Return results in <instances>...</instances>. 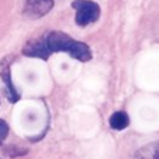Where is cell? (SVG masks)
I'll list each match as a JSON object with an SVG mask.
<instances>
[{
	"label": "cell",
	"mask_w": 159,
	"mask_h": 159,
	"mask_svg": "<svg viewBox=\"0 0 159 159\" xmlns=\"http://www.w3.org/2000/svg\"><path fill=\"white\" fill-rule=\"evenodd\" d=\"M0 76L2 77L4 82H5V87H6V94H7L9 101H11V102H16V101L19 99V94H17L16 89H15V88H14V86H12L9 65H5V66H2V67H1Z\"/></svg>",
	"instance_id": "obj_5"
},
{
	"label": "cell",
	"mask_w": 159,
	"mask_h": 159,
	"mask_svg": "<svg viewBox=\"0 0 159 159\" xmlns=\"http://www.w3.org/2000/svg\"><path fill=\"white\" fill-rule=\"evenodd\" d=\"M135 159H159V140L145 144L135 153Z\"/></svg>",
	"instance_id": "obj_4"
},
{
	"label": "cell",
	"mask_w": 159,
	"mask_h": 159,
	"mask_svg": "<svg viewBox=\"0 0 159 159\" xmlns=\"http://www.w3.org/2000/svg\"><path fill=\"white\" fill-rule=\"evenodd\" d=\"M9 133V127L6 124V122L4 119H0V145L4 143V140L6 139Z\"/></svg>",
	"instance_id": "obj_7"
},
{
	"label": "cell",
	"mask_w": 159,
	"mask_h": 159,
	"mask_svg": "<svg viewBox=\"0 0 159 159\" xmlns=\"http://www.w3.org/2000/svg\"><path fill=\"white\" fill-rule=\"evenodd\" d=\"M109 124L114 130H123L129 124V118L124 112H114L109 118Z\"/></svg>",
	"instance_id": "obj_6"
},
{
	"label": "cell",
	"mask_w": 159,
	"mask_h": 159,
	"mask_svg": "<svg viewBox=\"0 0 159 159\" xmlns=\"http://www.w3.org/2000/svg\"><path fill=\"white\" fill-rule=\"evenodd\" d=\"M55 52H66L73 58L86 62L92 58L91 48L80 41L61 31H51L40 39H32L26 42L22 53L29 57H39L47 60Z\"/></svg>",
	"instance_id": "obj_1"
},
{
	"label": "cell",
	"mask_w": 159,
	"mask_h": 159,
	"mask_svg": "<svg viewBox=\"0 0 159 159\" xmlns=\"http://www.w3.org/2000/svg\"><path fill=\"white\" fill-rule=\"evenodd\" d=\"M71 5L76 10V24L80 26H87L99 19L101 7L96 1L75 0Z\"/></svg>",
	"instance_id": "obj_2"
},
{
	"label": "cell",
	"mask_w": 159,
	"mask_h": 159,
	"mask_svg": "<svg viewBox=\"0 0 159 159\" xmlns=\"http://www.w3.org/2000/svg\"><path fill=\"white\" fill-rule=\"evenodd\" d=\"M53 7V0H26L24 5V15L35 20L48 14Z\"/></svg>",
	"instance_id": "obj_3"
}]
</instances>
